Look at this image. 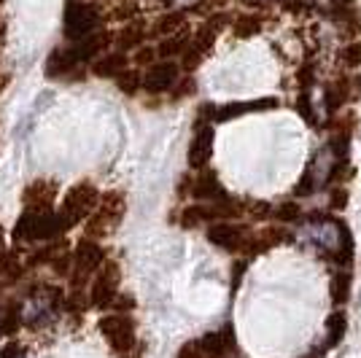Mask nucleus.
I'll return each instance as SVG.
<instances>
[{
    "instance_id": "18",
    "label": "nucleus",
    "mask_w": 361,
    "mask_h": 358,
    "mask_svg": "<svg viewBox=\"0 0 361 358\" xmlns=\"http://www.w3.org/2000/svg\"><path fill=\"white\" fill-rule=\"evenodd\" d=\"M348 288H350V275L348 272H337L334 280H331V299L340 304L348 299Z\"/></svg>"
},
{
    "instance_id": "25",
    "label": "nucleus",
    "mask_w": 361,
    "mask_h": 358,
    "mask_svg": "<svg viewBox=\"0 0 361 358\" xmlns=\"http://www.w3.org/2000/svg\"><path fill=\"white\" fill-rule=\"evenodd\" d=\"M180 22H183V16L176 14V16H167V19H162L159 22V32H167V30H176Z\"/></svg>"
},
{
    "instance_id": "27",
    "label": "nucleus",
    "mask_w": 361,
    "mask_h": 358,
    "mask_svg": "<svg viewBox=\"0 0 361 358\" xmlns=\"http://www.w3.org/2000/svg\"><path fill=\"white\" fill-rule=\"evenodd\" d=\"M300 111L305 113V119H313V111H310V105H307V94L300 97Z\"/></svg>"
},
{
    "instance_id": "13",
    "label": "nucleus",
    "mask_w": 361,
    "mask_h": 358,
    "mask_svg": "<svg viewBox=\"0 0 361 358\" xmlns=\"http://www.w3.org/2000/svg\"><path fill=\"white\" fill-rule=\"evenodd\" d=\"M192 195H195L197 199H213V197H221V186H219L216 173H202V175L195 180Z\"/></svg>"
},
{
    "instance_id": "12",
    "label": "nucleus",
    "mask_w": 361,
    "mask_h": 358,
    "mask_svg": "<svg viewBox=\"0 0 361 358\" xmlns=\"http://www.w3.org/2000/svg\"><path fill=\"white\" fill-rule=\"evenodd\" d=\"M62 232L60 216L54 213H35V240H49Z\"/></svg>"
},
{
    "instance_id": "6",
    "label": "nucleus",
    "mask_w": 361,
    "mask_h": 358,
    "mask_svg": "<svg viewBox=\"0 0 361 358\" xmlns=\"http://www.w3.org/2000/svg\"><path fill=\"white\" fill-rule=\"evenodd\" d=\"M211 154H213V130L211 127H202L195 135L192 146H189V164L192 167H205V164L211 162Z\"/></svg>"
},
{
    "instance_id": "2",
    "label": "nucleus",
    "mask_w": 361,
    "mask_h": 358,
    "mask_svg": "<svg viewBox=\"0 0 361 358\" xmlns=\"http://www.w3.org/2000/svg\"><path fill=\"white\" fill-rule=\"evenodd\" d=\"M97 22H100V14H97L94 6L75 3V0L68 3V8H65V35H68V38H73V41L87 38V35L94 32Z\"/></svg>"
},
{
    "instance_id": "8",
    "label": "nucleus",
    "mask_w": 361,
    "mask_h": 358,
    "mask_svg": "<svg viewBox=\"0 0 361 358\" xmlns=\"http://www.w3.org/2000/svg\"><path fill=\"white\" fill-rule=\"evenodd\" d=\"M216 35H219L216 22H208V25H205V27L195 35V44H192V49L186 51V60H183V65H186V68H195L197 62L202 60V54L211 49V44L216 41Z\"/></svg>"
},
{
    "instance_id": "11",
    "label": "nucleus",
    "mask_w": 361,
    "mask_h": 358,
    "mask_svg": "<svg viewBox=\"0 0 361 358\" xmlns=\"http://www.w3.org/2000/svg\"><path fill=\"white\" fill-rule=\"evenodd\" d=\"M208 240H211L213 245L224 248V251H235L243 242V232L232 224H213L208 229Z\"/></svg>"
},
{
    "instance_id": "17",
    "label": "nucleus",
    "mask_w": 361,
    "mask_h": 358,
    "mask_svg": "<svg viewBox=\"0 0 361 358\" xmlns=\"http://www.w3.org/2000/svg\"><path fill=\"white\" fill-rule=\"evenodd\" d=\"M16 240H35V210H27L22 213V218L16 221Z\"/></svg>"
},
{
    "instance_id": "1",
    "label": "nucleus",
    "mask_w": 361,
    "mask_h": 358,
    "mask_svg": "<svg viewBox=\"0 0 361 358\" xmlns=\"http://www.w3.org/2000/svg\"><path fill=\"white\" fill-rule=\"evenodd\" d=\"M97 202V192L92 183H78L73 186L68 195H65V202H62V210L57 213L60 216L62 229H71L73 224H78Z\"/></svg>"
},
{
    "instance_id": "3",
    "label": "nucleus",
    "mask_w": 361,
    "mask_h": 358,
    "mask_svg": "<svg viewBox=\"0 0 361 358\" xmlns=\"http://www.w3.org/2000/svg\"><path fill=\"white\" fill-rule=\"evenodd\" d=\"M100 331L108 340V345L116 350V353H127L133 345H135V328L133 321L124 318V315H106L100 318Z\"/></svg>"
},
{
    "instance_id": "26",
    "label": "nucleus",
    "mask_w": 361,
    "mask_h": 358,
    "mask_svg": "<svg viewBox=\"0 0 361 358\" xmlns=\"http://www.w3.org/2000/svg\"><path fill=\"white\" fill-rule=\"evenodd\" d=\"M121 35H124V38H121V46H135L137 41H140V35H137V30H124L121 32Z\"/></svg>"
},
{
    "instance_id": "23",
    "label": "nucleus",
    "mask_w": 361,
    "mask_h": 358,
    "mask_svg": "<svg viewBox=\"0 0 361 358\" xmlns=\"http://www.w3.org/2000/svg\"><path fill=\"white\" fill-rule=\"evenodd\" d=\"M345 62L348 65H359L361 62V44H353L345 49Z\"/></svg>"
},
{
    "instance_id": "21",
    "label": "nucleus",
    "mask_w": 361,
    "mask_h": 358,
    "mask_svg": "<svg viewBox=\"0 0 361 358\" xmlns=\"http://www.w3.org/2000/svg\"><path fill=\"white\" fill-rule=\"evenodd\" d=\"M116 84H119V90L124 92V94H133V92L137 90V73L135 70H121V73L116 75Z\"/></svg>"
},
{
    "instance_id": "28",
    "label": "nucleus",
    "mask_w": 361,
    "mask_h": 358,
    "mask_svg": "<svg viewBox=\"0 0 361 358\" xmlns=\"http://www.w3.org/2000/svg\"><path fill=\"white\" fill-rule=\"evenodd\" d=\"M334 3H340V6H345V3H353V0H334Z\"/></svg>"
},
{
    "instance_id": "22",
    "label": "nucleus",
    "mask_w": 361,
    "mask_h": 358,
    "mask_svg": "<svg viewBox=\"0 0 361 358\" xmlns=\"http://www.w3.org/2000/svg\"><path fill=\"white\" fill-rule=\"evenodd\" d=\"M297 216H300V210H297V205H291V202L278 208V218H281V221H294Z\"/></svg>"
},
{
    "instance_id": "7",
    "label": "nucleus",
    "mask_w": 361,
    "mask_h": 358,
    "mask_svg": "<svg viewBox=\"0 0 361 358\" xmlns=\"http://www.w3.org/2000/svg\"><path fill=\"white\" fill-rule=\"evenodd\" d=\"M116 285H119V267H116V264H108L106 272L97 278V283L92 288V302H94V304L111 302L114 294H116Z\"/></svg>"
},
{
    "instance_id": "16",
    "label": "nucleus",
    "mask_w": 361,
    "mask_h": 358,
    "mask_svg": "<svg viewBox=\"0 0 361 358\" xmlns=\"http://www.w3.org/2000/svg\"><path fill=\"white\" fill-rule=\"evenodd\" d=\"M326 328H329V345L340 342V340L345 337V328H348L345 313H331L329 321H326Z\"/></svg>"
},
{
    "instance_id": "15",
    "label": "nucleus",
    "mask_w": 361,
    "mask_h": 358,
    "mask_svg": "<svg viewBox=\"0 0 361 358\" xmlns=\"http://www.w3.org/2000/svg\"><path fill=\"white\" fill-rule=\"evenodd\" d=\"M200 350L205 353V356H221L224 353V347L229 345V331H224V334H205L202 340H200Z\"/></svg>"
},
{
    "instance_id": "14",
    "label": "nucleus",
    "mask_w": 361,
    "mask_h": 358,
    "mask_svg": "<svg viewBox=\"0 0 361 358\" xmlns=\"http://www.w3.org/2000/svg\"><path fill=\"white\" fill-rule=\"evenodd\" d=\"M127 68V57L124 54H111V57H103V60L94 65V73L100 78H116Z\"/></svg>"
},
{
    "instance_id": "9",
    "label": "nucleus",
    "mask_w": 361,
    "mask_h": 358,
    "mask_svg": "<svg viewBox=\"0 0 361 358\" xmlns=\"http://www.w3.org/2000/svg\"><path fill=\"white\" fill-rule=\"evenodd\" d=\"M103 264V248L94 245V242H81L78 251H75V272L78 275H90L94 269Z\"/></svg>"
},
{
    "instance_id": "5",
    "label": "nucleus",
    "mask_w": 361,
    "mask_h": 358,
    "mask_svg": "<svg viewBox=\"0 0 361 358\" xmlns=\"http://www.w3.org/2000/svg\"><path fill=\"white\" fill-rule=\"evenodd\" d=\"M176 81H178V65H173V62H157L143 75V87L151 94H162V92L173 90Z\"/></svg>"
},
{
    "instance_id": "24",
    "label": "nucleus",
    "mask_w": 361,
    "mask_h": 358,
    "mask_svg": "<svg viewBox=\"0 0 361 358\" xmlns=\"http://www.w3.org/2000/svg\"><path fill=\"white\" fill-rule=\"evenodd\" d=\"M0 358H22V347L16 342H8L0 347Z\"/></svg>"
},
{
    "instance_id": "20",
    "label": "nucleus",
    "mask_w": 361,
    "mask_h": 358,
    "mask_svg": "<svg viewBox=\"0 0 361 358\" xmlns=\"http://www.w3.org/2000/svg\"><path fill=\"white\" fill-rule=\"evenodd\" d=\"M259 27H262V22H259L256 16H243L240 22L235 25V32H238L240 38H248V35H254V32H259Z\"/></svg>"
},
{
    "instance_id": "29",
    "label": "nucleus",
    "mask_w": 361,
    "mask_h": 358,
    "mask_svg": "<svg viewBox=\"0 0 361 358\" xmlns=\"http://www.w3.org/2000/svg\"><path fill=\"white\" fill-rule=\"evenodd\" d=\"M0 242H3V232H0Z\"/></svg>"
},
{
    "instance_id": "4",
    "label": "nucleus",
    "mask_w": 361,
    "mask_h": 358,
    "mask_svg": "<svg viewBox=\"0 0 361 358\" xmlns=\"http://www.w3.org/2000/svg\"><path fill=\"white\" fill-rule=\"evenodd\" d=\"M275 105H278L275 97H264V100H251V103H226V105H219V108H208V111H211V121L224 124V121L245 116L251 111H270Z\"/></svg>"
},
{
    "instance_id": "19",
    "label": "nucleus",
    "mask_w": 361,
    "mask_h": 358,
    "mask_svg": "<svg viewBox=\"0 0 361 358\" xmlns=\"http://www.w3.org/2000/svg\"><path fill=\"white\" fill-rule=\"evenodd\" d=\"M183 46H186V35L180 32L176 38H167L165 44L159 46V54H162V57H176V54L183 51Z\"/></svg>"
},
{
    "instance_id": "10",
    "label": "nucleus",
    "mask_w": 361,
    "mask_h": 358,
    "mask_svg": "<svg viewBox=\"0 0 361 358\" xmlns=\"http://www.w3.org/2000/svg\"><path fill=\"white\" fill-rule=\"evenodd\" d=\"M78 60H81V57H78V51H75V49H54V51H51V57L46 60V73L51 75V78L71 73Z\"/></svg>"
}]
</instances>
